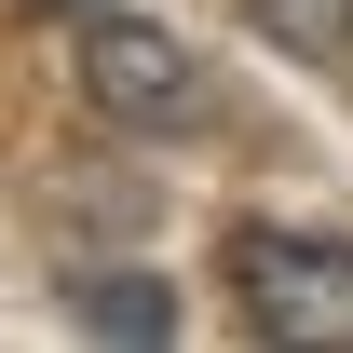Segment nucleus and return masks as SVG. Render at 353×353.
I'll list each match as a JSON object with an SVG mask.
<instances>
[{
    "instance_id": "nucleus-1",
    "label": "nucleus",
    "mask_w": 353,
    "mask_h": 353,
    "mask_svg": "<svg viewBox=\"0 0 353 353\" xmlns=\"http://www.w3.org/2000/svg\"><path fill=\"white\" fill-rule=\"evenodd\" d=\"M218 272H231L245 340L353 353V245H340V231H272V218H245V231L218 245Z\"/></svg>"
},
{
    "instance_id": "nucleus-2",
    "label": "nucleus",
    "mask_w": 353,
    "mask_h": 353,
    "mask_svg": "<svg viewBox=\"0 0 353 353\" xmlns=\"http://www.w3.org/2000/svg\"><path fill=\"white\" fill-rule=\"evenodd\" d=\"M82 95L109 109V123H136V136L204 123V68L176 54V28H136V14H95L82 28Z\"/></svg>"
},
{
    "instance_id": "nucleus-3",
    "label": "nucleus",
    "mask_w": 353,
    "mask_h": 353,
    "mask_svg": "<svg viewBox=\"0 0 353 353\" xmlns=\"http://www.w3.org/2000/svg\"><path fill=\"white\" fill-rule=\"evenodd\" d=\"M68 326L82 340H176V285L163 272H68Z\"/></svg>"
},
{
    "instance_id": "nucleus-4",
    "label": "nucleus",
    "mask_w": 353,
    "mask_h": 353,
    "mask_svg": "<svg viewBox=\"0 0 353 353\" xmlns=\"http://www.w3.org/2000/svg\"><path fill=\"white\" fill-rule=\"evenodd\" d=\"M259 28L285 54H353V0H259Z\"/></svg>"
},
{
    "instance_id": "nucleus-5",
    "label": "nucleus",
    "mask_w": 353,
    "mask_h": 353,
    "mask_svg": "<svg viewBox=\"0 0 353 353\" xmlns=\"http://www.w3.org/2000/svg\"><path fill=\"white\" fill-rule=\"evenodd\" d=\"M28 14H95V0H28Z\"/></svg>"
}]
</instances>
